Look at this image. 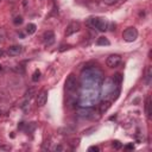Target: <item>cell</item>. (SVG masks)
Segmentation results:
<instances>
[{
    "label": "cell",
    "instance_id": "20",
    "mask_svg": "<svg viewBox=\"0 0 152 152\" xmlns=\"http://www.w3.org/2000/svg\"><path fill=\"white\" fill-rule=\"evenodd\" d=\"M34 128H36L34 122H31V124H28V125H27V131H28V132H32Z\"/></svg>",
    "mask_w": 152,
    "mask_h": 152
},
{
    "label": "cell",
    "instance_id": "10",
    "mask_svg": "<svg viewBox=\"0 0 152 152\" xmlns=\"http://www.w3.org/2000/svg\"><path fill=\"white\" fill-rule=\"evenodd\" d=\"M151 78H152V68L148 66L146 69V74H145V82H146V84L151 83Z\"/></svg>",
    "mask_w": 152,
    "mask_h": 152
},
{
    "label": "cell",
    "instance_id": "2",
    "mask_svg": "<svg viewBox=\"0 0 152 152\" xmlns=\"http://www.w3.org/2000/svg\"><path fill=\"white\" fill-rule=\"evenodd\" d=\"M122 38L126 42H134L138 38V31L135 27H128L122 32Z\"/></svg>",
    "mask_w": 152,
    "mask_h": 152
},
{
    "label": "cell",
    "instance_id": "13",
    "mask_svg": "<svg viewBox=\"0 0 152 152\" xmlns=\"http://www.w3.org/2000/svg\"><path fill=\"white\" fill-rule=\"evenodd\" d=\"M96 44H97V45H109L110 43H109V40H108L107 38H104V37H100V38H97Z\"/></svg>",
    "mask_w": 152,
    "mask_h": 152
},
{
    "label": "cell",
    "instance_id": "12",
    "mask_svg": "<svg viewBox=\"0 0 152 152\" xmlns=\"http://www.w3.org/2000/svg\"><path fill=\"white\" fill-rule=\"evenodd\" d=\"M36 28H37V26H36L34 24L30 23V24H27V26H26V32H27L28 34H33V33L36 32Z\"/></svg>",
    "mask_w": 152,
    "mask_h": 152
},
{
    "label": "cell",
    "instance_id": "24",
    "mask_svg": "<svg viewBox=\"0 0 152 152\" xmlns=\"http://www.w3.org/2000/svg\"><path fill=\"white\" fill-rule=\"evenodd\" d=\"M62 150H63L62 146H56V147H55V151H62Z\"/></svg>",
    "mask_w": 152,
    "mask_h": 152
},
{
    "label": "cell",
    "instance_id": "14",
    "mask_svg": "<svg viewBox=\"0 0 152 152\" xmlns=\"http://www.w3.org/2000/svg\"><path fill=\"white\" fill-rule=\"evenodd\" d=\"M150 106H151V103H150V96H148V97H146V102H145V112H146V115H147V118H150V116H151Z\"/></svg>",
    "mask_w": 152,
    "mask_h": 152
},
{
    "label": "cell",
    "instance_id": "22",
    "mask_svg": "<svg viewBox=\"0 0 152 152\" xmlns=\"http://www.w3.org/2000/svg\"><path fill=\"white\" fill-rule=\"evenodd\" d=\"M112 145H113V147H114V148H120V147H121V144H120L119 141H113V144H112Z\"/></svg>",
    "mask_w": 152,
    "mask_h": 152
},
{
    "label": "cell",
    "instance_id": "28",
    "mask_svg": "<svg viewBox=\"0 0 152 152\" xmlns=\"http://www.w3.org/2000/svg\"><path fill=\"white\" fill-rule=\"evenodd\" d=\"M2 55H4V51H2V50H1V49H0V57H1V56H2Z\"/></svg>",
    "mask_w": 152,
    "mask_h": 152
},
{
    "label": "cell",
    "instance_id": "19",
    "mask_svg": "<svg viewBox=\"0 0 152 152\" xmlns=\"http://www.w3.org/2000/svg\"><path fill=\"white\" fill-rule=\"evenodd\" d=\"M103 1V4L104 5H108V6H112V5H114L118 0H102Z\"/></svg>",
    "mask_w": 152,
    "mask_h": 152
},
{
    "label": "cell",
    "instance_id": "8",
    "mask_svg": "<svg viewBox=\"0 0 152 152\" xmlns=\"http://www.w3.org/2000/svg\"><path fill=\"white\" fill-rule=\"evenodd\" d=\"M23 50V46L21 45H12L7 49V53L10 56H18Z\"/></svg>",
    "mask_w": 152,
    "mask_h": 152
},
{
    "label": "cell",
    "instance_id": "27",
    "mask_svg": "<svg viewBox=\"0 0 152 152\" xmlns=\"http://www.w3.org/2000/svg\"><path fill=\"white\" fill-rule=\"evenodd\" d=\"M126 148H133V146L132 145H128V146H126Z\"/></svg>",
    "mask_w": 152,
    "mask_h": 152
},
{
    "label": "cell",
    "instance_id": "9",
    "mask_svg": "<svg viewBox=\"0 0 152 152\" xmlns=\"http://www.w3.org/2000/svg\"><path fill=\"white\" fill-rule=\"evenodd\" d=\"M109 107H110V102H109V101H102V102L100 103V106H99L100 113H101V114H104V113L109 109Z\"/></svg>",
    "mask_w": 152,
    "mask_h": 152
},
{
    "label": "cell",
    "instance_id": "21",
    "mask_svg": "<svg viewBox=\"0 0 152 152\" xmlns=\"http://www.w3.org/2000/svg\"><path fill=\"white\" fill-rule=\"evenodd\" d=\"M88 151H89V152H91V151L99 152V151H100V148H99V146H90V147L88 148Z\"/></svg>",
    "mask_w": 152,
    "mask_h": 152
},
{
    "label": "cell",
    "instance_id": "3",
    "mask_svg": "<svg viewBox=\"0 0 152 152\" xmlns=\"http://www.w3.org/2000/svg\"><path fill=\"white\" fill-rule=\"evenodd\" d=\"M65 89L68 91H75L77 89V78L74 74H70L65 80Z\"/></svg>",
    "mask_w": 152,
    "mask_h": 152
},
{
    "label": "cell",
    "instance_id": "5",
    "mask_svg": "<svg viewBox=\"0 0 152 152\" xmlns=\"http://www.w3.org/2000/svg\"><path fill=\"white\" fill-rule=\"evenodd\" d=\"M80 28H81V25H80L78 21H71V23L66 26L64 34H65L66 37H69V36H71V34H74V33H76V32H78Z\"/></svg>",
    "mask_w": 152,
    "mask_h": 152
},
{
    "label": "cell",
    "instance_id": "25",
    "mask_svg": "<svg viewBox=\"0 0 152 152\" xmlns=\"http://www.w3.org/2000/svg\"><path fill=\"white\" fill-rule=\"evenodd\" d=\"M0 148H1V150H10L11 147H10V146H0Z\"/></svg>",
    "mask_w": 152,
    "mask_h": 152
},
{
    "label": "cell",
    "instance_id": "17",
    "mask_svg": "<svg viewBox=\"0 0 152 152\" xmlns=\"http://www.w3.org/2000/svg\"><path fill=\"white\" fill-rule=\"evenodd\" d=\"M34 88H30L27 91H26V94H25V96H26V99H31L32 96H33V94H34Z\"/></svg>",
    "mask_w": 152,
    "mask_h": 152
},
{
    "label": "cell",
    "instance_id": "15",
    "mask_svg": "<svg viewBox=\"0 0 152 152\" xmlns=\"http://www.w3.org/2000/svg\"><path fill=\"white\" fill-rule=\"evenodd\" d=\"M121 81H122V75H121V74H115V75L113 76V82H115V83L120 84V83H121Z\"/></svg>",
    "mask_w": 152,
    "mask_h": 152
},
{
    "label": "cell",
    "instance_id": "29",
    "mask_svg": "<svg viewBox=\"0 0 152 152\" xmlns=\"http://www.w3.org/2000/svg\"><path fill=\"white\" fill-rule=\"evenodd\" d=\"M11 2H15V1H18V0H10Z\"/></svg>",
    "mask_w": 152,
    "mask_h": 152
},
{
    "label": "cell",
    "instance_id": "16",
    "mask_svg": "<svg viewBox=\"0 0 152 152\" xmlns=\"http://www.w3.org/2000/svg\"><path fill=\"white\" fill-rule=\"evenodd\" d=\"M39 78H40V71H39V70H36V71L33 72V75H32V81H33V82H37Z\"/></svg>",
    "mask_w": 152,
    "mask_h": 152
},
{
    "label": "cell",
    "instance_id": "6",
    "mask_svg": "<svg viewBox=\"0 0 152 152\" xmlns=\"http://www.w3.org/2000/svg\"><path fill=\"white\" fill-rule=\"evenodd\" d=\"M43 40H44V44L46 46H50L55 43V33L49 30V31H45L44 34H43Z\"/></svg>",
    "mask_w": 152,
    "mask_h": 152
},
{
    "label": "cell",
    "instance_id": "11",
    "mask_svg": "<svg viewBox=\"0 0 152 152\" xmlns=\"http://www.w3.org/2000/svg\"><path fill=\"white\" fill-rule=\"evenodd\" d=\"M78 114L82 116V118H89L91 115V109H80L78 110Z\"/></svg>",
    "mask_w": 152,
    "mask_h": 152
},
{
    "label": "cell",
    "instance_id": "1",
    "mask_svg": "<svg viewBox=\"0 0 152 152\" xmlns=\"http://www.w3.org/2000/svg\"><path fill=\"white\" fill-rule=\"evenodd\" d=\"M88 26L91 28H96L101 32H104L108 28V21L104 18L101 17H95V18H89L87 21Z\"/></svg>",
    "mask_w": 152,
    "mask_h": 152
},
{
    "label": "cell",
    "instance_id": "7",
    "mask_svg": "<svg viewBox=\"0 0 152 152\" xmlns=\"http://www.w3.org/2000/svg\"><path fill=\"white\" fill-rule=\"evenodd\" d=\"M48 101V90H42L38 95H37V99H36V102H37V106L38 107H43Z\"/></svg>",
    "mask_w": 152,
    "mask_h": 152
},
{
    "label": "cell",
    "instance_id": "26",
    "mask_svg": "<svg viewBox=\"0 0 152 152\" xmlns=\"http://www.w3.org/2000/svg\"><path fill=\"white\" fill-rule=\"evenodd\" d=\"M4 113H5V108L4 107H0V115L4 114Z\"/></svg>",
    "mask_w": 152,
    "mask_h": 152
},
{
    "label": "cell",
    "instance_id": "30",
    "mask_svg": "<svg viewBox=\"0 0 152 152\" xmlns=\"http://www.w3.org/2000/svg\"><path fill=\"white\" fill-rule=\"evenodd\" d=\"M0 43H1V36H0Z\"/></svg>",
    "mask_w": 152,
    "mask_h": 152
},
{
    "label": "cell",
    "instance_id": "23",
    "mask_svg": "<svg viewBox=\"0 0 152 152\" xmlns=\"http://www.w3.org/2000/svg\"><path fill=\"white\" fill-rule=\"evenodd\" d=\"M5 99H6V94H5L4 91L0 90V101H4Z\"/></svg>",
    "mask_w": 152,
    "mask_h": 152
},
{
    "label": "cell",
    "instance_id": "4",
    "mask_svg": "<svg viewBox=\"0 0 152 152\" xmlns=\"http://www.w3.org/2000/svg\"><path fill=\"white\" fill-rule=\"evenodd\" d=\"M120 63H121V56L118 53H113V55L108 56L107 61H106V64L109 68H116Z\"/></svg>",
    "mask_w": 152,
    "mask_h": 152
},
{
    "label": "cell",
    "instance_id": "18",
    "mask_svg": "<svg viewBox=\"0 0 152 152\" xmlns=\"http://www.w3.org/2000/svg\"><path fill=\"white\" fill-rule=\"evenodd\" d=\"M13 23H14L15 25H20V24L23 23V17H21V15H17V17L14 18Z\"/></svg>",
    "mask_w": 152,
    "mask_h": 152
}]
</instances>
